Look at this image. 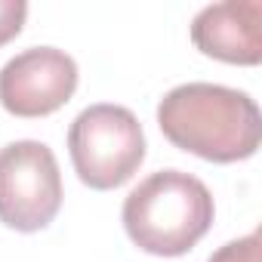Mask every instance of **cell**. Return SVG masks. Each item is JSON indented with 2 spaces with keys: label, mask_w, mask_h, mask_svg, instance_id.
I'll list each match as a JSON object with an SVG mask.
<instances>
[{
  "label": "cell",
  "mask_w": 262,
  "mask_h": 262,
  "mask_svg": "<svg viewBox=\"0 0 262 262\" xmlns=\"http://www.w3.org/2000/svg\"><path fill=\"white\" fill-rule=\"evenodd\" d=\"M216 207L210 188L182 170H158L123 201V228L151 256L188 253L213 225Z\"/></svg>",
  "instance_id": "obj_2"
},
{
  "label": "cell",
  "mask_w": 262,
  "mask_h": 262,
  "mask_svg": "<svg viewBox=\"0 0 262 262\" xmlns=\"http://www.w3.org/2000/svg\"><path fill=\"white\" fill-rule=\"evenodd\" d=\"M194 47L228 65L262 62V4L259 0H225L204 7L191 22Z\"/></svg>",
  "instance_id": "obj_6"
},
{
  "label": "cell",
  "mask_w": 262,
  "mask_h": 262,
  "mask_svg": "<svg viewBox=\"0 0 262 262\" xmlns=\"http://www.w3.org/2000/svg\"><path fill=\"white\" fill-rule=\"evenodd\" d=\"M68 151L83 185L111 191L133 179L145 161V133L129 108L99 102L71 120Z\"/></svg>",
  "instance_id": "obj_3"
},
{
  "label": "cell",
  "mask_w": 262,
  "mask_h": 262,
  "mask_svg": "<svg viewBox=\"0 0 262 262\" xmlns=\"http://www.w3.org/2000/svg\"><path fill=\"white\" fill-rule=\"evenodd\" d=\"M207 262H262V237H259V231H250L247 237L228 241Z\"/></svg>",
  "instance_id": "obj_7"
},
{
  "label": "cell",
  "mask_w": 262,
  "mask_h": 262,
  "mask_svg": "<svg viewBox=\"0 0 262 262\" xmlns=\"http://www.w3.org/2000/svg\"><path fill=\"white\" fill-rule=\"evenodd\" d=\"M25 16H28V4H25V0H0V47L10 43L22 31Z\"/></svg>",
  "instance_id": "obj_8"
},
{
  "label": "cell",
  "mask_w": 262,
  "mask_h": 262,
  "mask_svg": "<svg viewBox=\"0 0 262 262\" xmlns=\"http://www.w3.org/2000/svg\"><path fill=\"white\" fill-rule=\"evenodd\" d=\"M59 207L62 176L50 145L19 139L0 148V222L16 231H40Z\"/></svg>",
  "instance_id": "obj_4"
},
{
  "label": "cell",
  "mask_w": 262,
  "mask_h": 262,
  "mask_svg": "<svg viewBox=\"0 0 262 262\" xmlns=\"http://www.w3.org/2000/svg\"><path fill=\"white\" fill-rule=\"evenodd\" d=\"M77 90V62L56 47H31L0 68V105L16 117H47Z\"/></svg>",
  "instance_id": "obj_5"
},
{
  "label": "cell",
  "mask_w": 262,
  "mask_h": 262,
  "mask_svg": "<svg viewBox=\"0 0 262 262\" xmlns=\"http://www.w3.org/2000/svg\"><path fill=\"white\" fill-rule=\"evenodd\" d=\"M161 133L182 151L213 164H234L256 155L262 114L244 90L222 83L173 86L158 105Z\"/></svg>",
  "instance_id": "obj_1"
}]
</instances>
